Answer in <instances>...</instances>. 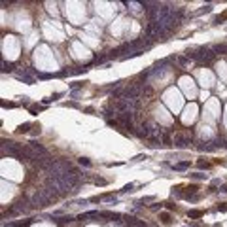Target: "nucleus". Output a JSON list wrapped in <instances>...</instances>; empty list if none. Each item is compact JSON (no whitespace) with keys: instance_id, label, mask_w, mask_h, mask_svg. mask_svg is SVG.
Listing matches in <instances>:
<instances>
[{"instance_id":"1","label":"nucleus","mask_w":227,"mask_h":227,"mask_svg":"<svg viewBox=\"0 0 227 227\" xmlns=\"http://www.w3.org/2000/svg\"><path fill=\"white\" fill-rule=\"evenodd\" d=\"M189 142H191V133H176L174 134V146L186 148Z\"/></svg>"},{"instance_id":"2","label":"nucleus","mask_w":227,"mask_h":227,"mask_svg":"<svg viewBox=\"0 0 227 227\" xmlns=\"http://www.w3.org/2000/svg\"><path fill=\"white\" fill-rule=\"evenodd\" d=\"M28 146H30L32 149H34V152L38 153V155H47V149L44 148V146H42V144H38V142H34V140H32V142H28Z\"/></svg>"},{"instance_id":"3","label":"nucleus","mask_w":227,"mask_h":227,"mask_svg":"<svg viewBox=\"0 0 227 227\" xmlns=\"http://www.w3.org/2000/svg\"><path fill=\"white\" fill-rule=\"evenodd\" d=\"M172 142H174V138H172L168 133L161 134V144H163V146H172Z\"/></svg>"},{"instance_id":"4","label":"nucleus","mask_w":227,"mask_h":227,"mask_svg":"<svg viewBox=\"0 0 227 227\" xmlns=\"http://www.w3.org/2000/svg\"><path fill=\"white\" fill-rule=\"evenodd\" d=\"M142 96H144V99H149V96H153V89L149 87V85H144V89H142Z\"/></svg>"},{"instance_id":"5","label":"nucleus","mask_w":227,"mask_h":227,"mask_svg":"<svg viewBox=\"0 0 227 227\" xmlns=\"http://www.w3.org/2000/svg\"><path fill=\"white\" fill-rule=\"evenodd\" d=\"M159 218H161V221H163V223H165V225H168V223H170V221H172L170 214H167V212H161V214H159Z\"/></svg>"},{"instance_id":"6","label":"nucleus","mask_w":227,"mask_h":227,"mask_svg":"<svg viewBox=\"0 0 227 227\" xmlns=\"http://www.w3.org/2000/svg\"><path fill=\"white\" fill-rule=\"evenodd\" d=\"M28 129H30V123H23V125H19L17 133H28Z\"/></svg>"},{"instance_id":"7","label":"nucleus","mask_w":227,"mask_h":227,"mask_svg":"<svg viewBox=\"0 0 227 227\" xmlns=\"http://www.w3.org/2000/svg\"><path fill=\"white\" fill-rule=\"evenodd\" d=\"M202 216V212H199V210H191L189 212V218H201Z\"/></svg>"},{"instance_id":"8","label":"nucleus","mask_w":227,"mask_h":227,"mask_svg":"<svg viewBox=\"0 0 227 227\" xmlns=\"http://www.w3.org/2000/svg\"><path fill=\"white\" fill-rule=\"evenodd\" d=\"M12 68H13V64H12V62H4V72H12Z\"/></svg>"},{"instance_id":"9","label":"nucleus","mask_w":227,"mask_h":227,"mask_svg":"<svg viewBox=\"0 0 227 227\" xmlns=\"http://www.w3.org/2000/svg\"><path fill=\"white\" fill-rule=\"evenodd\" d=\"M187 167H189V163H187V161H183V163H180V165H176L174 168H178V170H182V168H187Z\"/></svg>"},{"instance_id":"10","label":"nucleus","mask_w":227,"mask_h":227,"mask_svg":"<svg viewBox=\"0 0 227 227\" xmlns=\"http://www.w3.org/2000/svg\"><path fill=\"white\" fill-rule=\"evenodd\" d=\"M199 167H201V168H210L212 165H210V163H206V161H202V159H201V161H199Z\"/></svg>"},{"instance_id":"11","label":"nucleus","mask_w":227,"mask_h":227,"mask_svg":"<svg viewBox=\"0 0 227 227\" xmlns=\"http://www.w3.org/2000/svg\"><path fill=\"white\" fill-rule=\"evenodd\" d=\"M218 210H221V212H227V202H220V204H218Z\"/></svg>"},{"instance_id":"12","label":"nucleus","mask_w":227,"mask_h":227,"mask_svg":"<svg viewBox=\"0 0 227 227\" xmlns=\"http://www.w3.org/2000/svg\"><path fill=\"white\" fill-rule=\"evenodd\" d=\"M95 183H96V186H104V183H106V180H102V178H96V180H95Z\"/></svg>"},{"instance_id":"13","label":"nucleus","mask_w":227,"mask_h":227,"mask_svg":"<svg viewBox=\"0 0 227 227\" xmlns=\"http://www.w3.org/2000/svg\"><path fill=\"white\" fill-rule=\"evenodd\" d=\"M208 12H212V6H204L201 9V13H208Z\"/></svg>"},{"instance_id":"14","label":"nucleus","mask_w":227,"mask_h":227,"mask_svg":"<svg viewBox=\"0 0 227 227\" xmlns=\"http://www.w3.org/2000/svg\"><path fill=\"white\" fill-rule=\"evenodd\" d=\"M80 163H81V165H85V167H89V159H85V157H81Z\"/></svg>"},{"instance_id":"15","label":"nucleus","mask_w":227,"mask_h":227,"mask_svg":"<svg viewBox=\"0 0 227 227\" xmlns=\"http://www.w3.org/2000/svg\"><path fill=\"white\" fill-rule=\"evenodd\" d=\"M191 178H195V180H201V178H206V174H191Z\"/></svg>"},{"instance_id":"16","label":"nucleus","mask_w":227,"mask_h":227,"mask_svg":"<svg viewBox=\"0 0 227 227\" xmlns=\"http://www.w3.org/2000/svg\"><path fill=\"white\" fill-rule=\"evenodd\" d=\"M121 191H125V193H127V191H133V183H129V186H125V187H123Z\"/></svg>"},{"instance_id":"17","label":"nucleus","mask_w":227,"mask_h":227,"mask_svg":"<svg viewBox=\"0 0 227 227\" xmlns=\"http://www.w3.org/2000/svg\"><path fill=\"white\" fill-rule=\"evenodd\" d=\"M34 134H40V125H34Z\"/></svg>"}]
</instances>
